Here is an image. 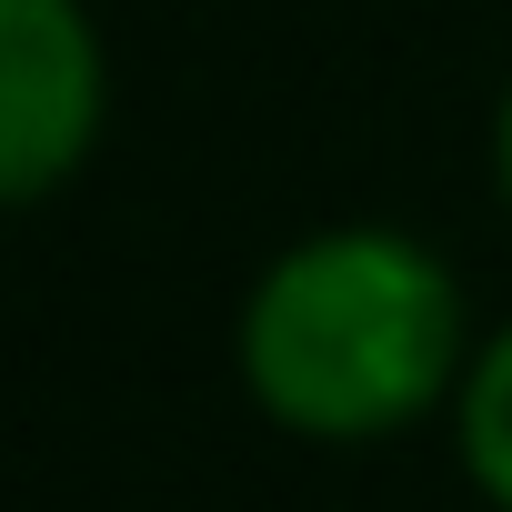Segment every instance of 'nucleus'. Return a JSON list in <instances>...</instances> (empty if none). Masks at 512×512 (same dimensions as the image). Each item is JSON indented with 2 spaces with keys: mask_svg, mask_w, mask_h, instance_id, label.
<instances>
[{
  "mask_svg": "<svg viewBox=\"0 0 512 512\" xmlns=\"http://www.w3.org/2000/svg\"><path fill=\"white\" fill-rule=\"evenodd\" d=\"M492 191H502V221H512V81L492 101Z\"/></svg>",
  "mask_w": 512,
  "mask_h": 512,
  "instance_id": "4",
  "label": "nucleus"
},
{
  "mask_svg": "<svg viewBox=\"0 0 512 512\" xmlns=\"http://www.w3.org/2000/svg\"><path fill=\"white\" fill-rule=\"evenodd\" d=\"M111 121V51L91 0H0V211L81 181Z\"/></svg>",
  "mask_w": 512,
  "mask_h": 512,
  "instance_id": "2",
  "label": "nucleus"
},
{
  "mask_svg": "<svg viewBox=\"0 0 512 512\" xmlns=\"http://www.w3.org/2000/svg\"><path fill=\"white\" fill-rule=\"evenodd\" d=\"M452 452L492 512H512V322L472 342V372L452 392Z\"/></svg>",
  "mask_w": 512,
  "mask_h": 512,
  "instance_id": "3",
  "label": "nucleus"
},
{
  "mask_svg": "<svg viewBox=\"0 0 512 512\" xmlns=\"http://www.w3.org/2000/svg\"><path fill=\"white\" fill-rule=\"evenodd\" d=\"M241 392L292 442H392L472 372V312L432 241L332 221L272 251L241 292Z\"/></svg>",
  "mask_w": 512,
  "mask_h": 512,
  "instance_id": "1",
  "label": "nucleus"
}]
</instances>
